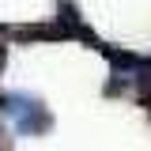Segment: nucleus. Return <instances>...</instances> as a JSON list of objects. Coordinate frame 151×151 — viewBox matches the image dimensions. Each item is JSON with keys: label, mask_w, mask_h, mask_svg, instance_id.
Masks as SVG:
<instances>
[{"label": "nucleus", "mask_w": 151, "mask_h": 151, "mask_svg": "<svg viewBox=\"0 0 151 151\" xmlns=\"http://www.w3.org/2000/svg\"><path fill=\"white\" fill-rule=\"evenodd\" d=\"M4 113L12 117V125H15L19 132H42V129H49V113L42 110V102L30 98V94H8Z\"/></svg>", "instance_id": "nucleus-1"}]
</instances>
